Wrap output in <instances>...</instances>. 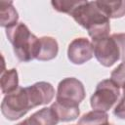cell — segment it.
<instances>
[{
	"mask_svg": "<svg viewBox=\"0 0 125 125\" xmlns=\"http://www.w3.org/2000/svg\"><path fill=\"white\" fill-rule=\"evenodd\" d=\"M31 109L25 87H19L14 92L7 94L1 103V112L8 120H17Z\"/></svg>",
	"mask_w": 125,
	"mask_h": 125,
	"instance_id": "3957f363",
	"label": "cell"
},
{
	"mask_svg": "<svg viewBox=\"0 0 125 125\" xmlns=\"http://www.w3.org/2000/svg\"><path fill=\"white\" fill-rule=\"evenodd\" d=\"M59 53V44L54 37L43 36L39 38V49L36 60L47 62L55 59Z\"/></svg>",
	"mask_w": 125,
	"mask_h": 125,
	"instance_id": "9c48e42d",
	"label": "cell"
},
{
	"mask_svg": "<svg viewBox=\"0 0 125 125\" xmlns=\"http://www.w3.org/2000/svg\"><path fill=\"white\" fill-rule=\"evenodd\" d=\"M111 36L115 40L118 46L120 53V60L122 62H125V33H114Z\"/></svg>",
	"mask_w": 125,
	"mask_h": 125,
	"instance_id": "ac0fdd59",
	"label": "cell"
},
{
	"mask_svg": "<svg viewBox=\"0 0 125 125\" xmlns=\"http://www.w3.org/2000/svg\"><path fill=\"white\" fill-rule=\"evenodd\" d=\"M120 96V87L111 79H104L98 83L90 104L93 109L106 112L117 102Z\"/></svg>",
	"mask_w": 125,
	"mask_h": 125,
	"instance_id": "277c9868",
	"label": "cell"
},
{
	"mask_svg": "<svg viewBox=\"0 0 125 125\" xmlns=\"http://www.w3.org/2000/svg\"><path fill=\"white\" fill-rule=\"evenodd\" d=\"M108 123V115L104 111L93 109L80 117L77 125H106Z\"/></svg>",
	"mask_w": 125,
	"mask_h": 125,
	"instance_id": "5bb4252c",
	"label": "cell"
},
{
	"mask_svg": "<svg viewBox=\"0 0 125 125\" xmlns=\"http://www.w3.org/2000/svg\"><path fill=\"white\" fill-rule=\"evenodd\" d=\"M6 36L13 46L15 56L20 62H30L36 59L39 49V38L31 33L23 22L6 28Z\"/></svg>",
	"mask_w": 125,
	"mask_h": 125,
	"instance_id": "7a4b0ae2",
	"label": "cell"
},
{
	"mask_svg": "<svg viewBox=\"0 0 125 125\" xmlns=\"http://www.w3.org/2000/svg\"><path fill=\"white\" fill-rule=\"evenodd\" d=\"M81 1H71V0H53L51 2L53 8L61 13H65L71 15V13L80 5Z\"/></svg>",
	"mask_w": 125,
	"mask_h": 125,
	"instance_id": "2e32d148",
	"label": "cell"
},
{
	"mask_svg": "<svg viewBox=\"0 0 125 125\" xmlns=\"http://www.w3.org/2000/svg\"><path fill=\"white\" fill-rule=\"evenodd\" d=\"M70 16L88 31L92 41L108 36L110 31L109 19L99 7L97 1H81Z\"/></svg>",
	"mask_w": 125,
	"mask_h": 125,
	"instance_id": "6da1fadb",
	"label": "cell"
},
{
	"mask_svg": "<svg viewBox=\"0 0 125 125\" xmlns=\"http://www.w3.org/2000/svg\"><path fill=\"white\" fill-rule=\"evenodd\" d=\"M56 113L60 122H68L75 120L79 114V105H72L64 103H61L56 101L50 106Z\"/></svg>",
	"mask_w": 125,
	"mask_h": 125,
	"instance_id": "30bf717a",
	"label": "cell"
},
{
	"mask_svg": "<svg viewBox=\"0 0 125 125\" xmlns=\"http://www.w3.org/2000/svg\"><path fill=\"white\" fill-rule=\"evenodd\" d=\"M19 14L13 5V1H0V25L11 27L18 23Z\"/></svg>",
	"mask_w": 125,
	"mask_h": 125,
	"instance_id": "8fae6325",
	"label": "cell"
},
{
	"mask_svg": "<svg viewBox=\"0 0 125 125\" xmlns=\"http://www.w3.org/2000/svg\"><path fill=\"white\" fill-rule=\"evenodd\" d=\"M94 56V47L87 38L79 37L73 39L67 48V58L73 64H83Z\"/></svg>",
	"mask_w": 125,
	"mask_h": 125,
	"instance_id": "52a82bcc",
	"label": "cell"
},
{
	"mask_svg": "<svg viewBox=\"0 0 125 125\" xmlns=\"http://www.w3.org/2000/svg\"><path fill=\"white\" fill-rule=\"evenodd\" d=\"M106 125H112V124H110V123H107V124H106Z\"/></svg>",
	"mask_w": 125,
	"mask_h": 125,
	"instance_id": "44dd1931",
	"label": "cell"
},
{
	"mask_svg": "<svg viewBox=\"0 0 125 125\" xmlns=\"http://www.w3.org/2000/svg\"><path fill=\"white\" fill-rule=\"evenodd\" d=\"M1 91L3 94H10L17 90L19 86V76L16 68H11L1 71Z\"/></svg>",
	"mask_w": 125,
	"mask_h": 125,
	"instance_id": "4fadbf2b",
	"label": "cell"
},
{
	"mask_svg": "<svg viewBox=\"0 0 125 125\" xmlns=\"http://www.w3.org/2000/svg\"><path fill=\"white\" fill-rule=\"evenodd\" d=\"M16 125H38V124H37V122L33 119V117L30 116V117H28V118H26V119H24V120L19 122V123L16 124Z\"/></svg>",
	"mask_w": 125,
	"mask_h": 125,
	"instance_id": "ffe728a7",
	"label": "cell"
},
{
	"mask_svg": "<svg viewBox=\"0 0 125 125\" xmlns=\"http://www.w3.org/2000/svg\"><path fill=\"white\" fill-rule=\"evenodd\" d=\"M122 89H123L122 98L120 99L119 103L116 104L113 110V114L119 119H125V84L123 85Z\"/></svg>",
	"mask_w": 125,
	"mask_h": 125,
	"instance_id": "d6986e66",
	"label": "cell"
},
{
	"mask_svg": "<svg viewBox=\"0 0 125 125\" xmlns=\"http://www.w3.org/2000/svg\"><path fill=\"white\" fill-rule=\"evenodd\" d=\"M85 95V88L80 80L74 77H66L58 85L56 101L72 105H79L84 100Z\"/></svg>",
	"mask_w": 125,
	"mask_h": 125,
	"instance_id": "5b68a950",
	"label": "cell"
},
{
	"mask_svg": "<svg viewBox=\"0 0 125 125\" xmlns=\"http://www.w3.org/2000/svg\"><path fill=\"white\" fill-rule=\"evenodd\" d=\"M25 90L27 92L31 108L38 105L47 104L52 102L55 97V89L53 85L45 81L36 82L31 86L25 87Z\"/></svg>",
	"mask_w": 125,
	"mask_h": 125,
	"instance_id": "ba28073f",
	"label": "cell"
},
{
	"mask_svg": "<svg viewBox=\"0 0 125 125\" xmlns=\"http://www.w3.org/2000/svg\"><path fill=\"white\" fill-rule=\"evenodd\" d=\"M94 47V56L104 66L109 67L120 60L118 46L112 36H107L92 41Z\"/></svg>",
	"mask_w": 125,
	"mask_h": 125,
	"instance_id": "8992f818",
	"label": "cell"
},
{
	"mask_svg": "<svg viewBox=\"0 0 125 125\" xmlns=\"http://www.w3.org/2000/svg\"><path fill=\"white\" fill-rule=\"evenodd\" d=\"M76 125H77V124H76Z\"/></svg>",
	"mask_w": 125,
	"mask_h": 125,
	"instance_id": "7402d4cb",
	"label": "cell"
},
{
	"mask_svg": "<svg viewBox=\"0 0 125 125\" xmlns=\"http://www.w3.org/2000/svg\"><path fill=\"white\" fill-rule=\"evenodd\" d=\"M97 3L108 19H117L125 16V0L97 1Z\"/></svg>",
	"mask_w": 125,
	"mask_h": 125,
	"instance_id": "7c38bea8",
	"label": "cell"
},
{
	"mask_svg": "<svg viewBox=\"0 0 125 125\" xmlns=\"http://www.w3.org/2000/svg\"><path fill=\"white\" fill-rule=\"evenodd\" d=\"M110 79L120 88L123 87L125 84V62H122L116 68L111 71Z\"/></svg>",
	"mask_w": 125,
	"mask_h": 125,
	"instance_id": "e0dca14e",
	"label": "cell"
},
{
	"mask_svg": "<svg viewBox=\"0 0 125 125\" xmlns=\"http://www.w3.org/2000/svg\"><path fill=\"white\" fill-rule=\"evenodd\" d=\"M31 117L37 122L38 125H57L60 121L51 107H44L34 112Z\"/></svg>",
	"mask_w": 125,
	"mask_h": 125,
	"instance_id": "9a60e30c",
	"label": "cell"
}]
</instances>
